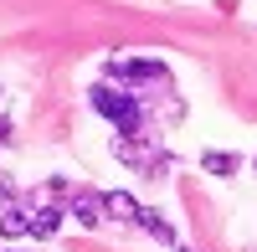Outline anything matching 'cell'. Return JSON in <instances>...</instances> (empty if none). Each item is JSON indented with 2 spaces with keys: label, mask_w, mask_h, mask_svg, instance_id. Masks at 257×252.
I'll list each match as a JSON object with an SVG mask.
<instances>
[{
  "label": "cell",
  "mask_w": 257,
  "mask_h": 252,
  "mask_svg": "<svg viewBox=\"0 0 257 252\" xmlns=\"http://www.w3.org/2000/svg\"><path fill=\"white\" fill-rule=\"evenodd\" d=\"M252 170H257V160H252Z\"/></svg>",
  "instance_id": "10"
},
{
  "label": "cell",
  "mask_w": 257,
  "mask_h": 252,
  "mask_svg": "<svg viewBox=\"0 0 257 252\" xmlns=\"http://www.w3.org/2000/svg\"><path fill=\"white\" fill-rule=\"evenodd\" d=\"M139 211H144V206L128 191H108V196H103V216H113V221H139Z\"/></svg>",
  "instance_id": "3"
},
{
  "label": "cell",
  "mask_w": 257,
  "mask_h": 252,
  "mask_svg": "<svg viewBox=\"0 0 257 252\" xmlns=\"http://www.w3.org/2000/svg\"><path fill=\"white\" fill-rule=\"evenodd\" d=\"M57 226H62V211H57V206H41V211L31 216V237H52Z\"/></svg>",
  "instance_id": "7"
},
{
  "label": "cell",
  "mask_w": 257,
  "mask_h": 252,
  "mask_svg": "<svg viewBox=\"0 0 257 252\" xmlns=\"http://www.w3.org/2000/svg\"><path fill=\"white\" fill-rule=\"evenodd\" d=\"M11 139V118H0V144H6Z\"/></svg>",
  "instance_id": "9"
},
{
  "label": "cell",
  "mask_w": 257,
  "mask_h": 252,
  "mask_svg": "<svg viewBox=\"0 0 257 252\" xmlns=\"http://www.w3.org/2000/svg\"><path fill=\"white\" fill-rule=\"evenodd\" d=\"M88 98H93V108H98V113H103V118H108L113 129H118V139H134V134H139L144 113H139L134 93H118V88H108V82H98Z\"/></svg>",
  "instance_id": "1"
},
{
  "label": "cell",
  "mask_w": 257,
  "mask_h": 252,
  "mask_svg": "<svg viewBox=\"0 0 257 252\" xmlns=\"http://www.w3.org/2000/svg\"><path fill=\"white\" fill-rule=\"evenodd\" d=\"M201 165H206V175H231V170H237V155H226V150H211V155H201Z\"/></svg>",
  "instance_id": "6"
},
{
  "label": "cell",
  "mask_w": 257,
  "mask_h": 252,
  "mask_svg": "<svg viewBox=\"0 0 257 252\" xmlns=\"http://www.w3.org/2000/svg\"><path fill=\"white\" fill-rule=\"evenodd\" d=\"M72 216H77L82 226H98V221H103V196H93V191H82V196L72 201Z\"/></svg>",
  "instance_id": "4"
},
{
  "label": "cell",
  "mask_w": 257,
  "mask_h": 252,
  "mask_svg": "<svg viewBox=\"0 0 257 252\" xmlns=\"http://www.w3.org/2000/svg\"><path fill=\"white\" fill-rule=\"evenodd\" d=\"M26 232H31L26 211H6V216H0V237H26Z\"/></svg>",
  "instance_id": "8"
},
{
  "label": "cell",
  "mask_w": 257,
  "mask_h": 252,
  "mask_svg": "<svg viewBox=\"0 0 257 252\" xmlns=\"http://www.w3.org/2000/svg\"><path fill=\"white\" fill-rule=\"evenodd\" d=\"M108 77H118V82H165L170 72H165V62H134V57H113L108 62Z\"/></svg>",
  "instance_id": "2"
},
{
  "label": "cell",
  "mask_w": 257,
  "mask_h": 252,
  "mask_svg": "<svg viewBox=\"0 0 257 252\" xmlns=\"http://www.w3.org/2000/svg\"><path fill=\"white\" fill-rule=\"evenodd\" d=\"M139 226H144V232L155 237V242H175V226H170V221L155 211V206H144V211H139Z\"/></svg>",
  "instance_id": "5"
}]
</instances>
